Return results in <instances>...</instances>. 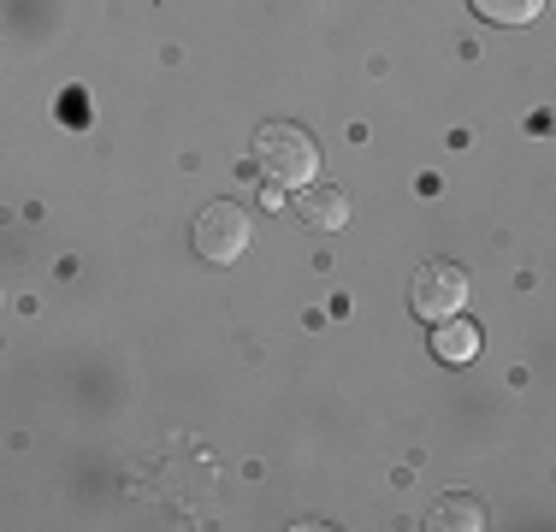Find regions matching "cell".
Here are the masks:
<instances>
[{"mask_svg": "<svg viewBox=\"0 0 556 532\" xmlns=\"http://www.w3.org/2000/svg\"><path fill=\"white\" fill-rule=\"evenodd\" d=\"M255 166L278 190H308L320 178V142L290 118H273V125L255 130Z\"/></svg>", "mask_w": 556, "mask_h": 532, "instance_id": "cell-1", "label": "cell"}, {"mask_svg": "<svg viewBox=\"0 0 556 532\" xmlns=\"http://www.w3.org/2000/svg\"><path fill=\"white\" fill-rule=\"evenodd\" d=\"M195 255L214 261V266H231L237 255L249 249V213L237 202H207L202 213H195Z\"/></svg>", "mask_w": 556, "mask_h": 532, "instance_id": "cell-2", "label": "cell"}, {"mask_svg": "<svg viewBox=\"0 0 556 532\" xmlns=\"http://www.w3.org/2000/svg\"><path fill=\"white\" fill-rule=\"evenodd\" d=\"M462 302H468V273H462L456 261H427V266H415L408 308H415L420 319H450V314H462Z\"/></svg>", "mask_w": 556, "mask_h": 532, "instance_id": "cell-3", "label": "cell"}, {"mask_svg": "<svg viewBox=\"0 0 556 532\" xmlns=\"http://www.w3.org/2000/svg\"><path fill=\"white\" fill-rule=\"evenodd\" d=\"M296 219L308 231H343L350 225V202H343V190H332V183H308V190H296Z\"/></svg>", "mask_w": 556, "mask_h": 532, "instance_id": "cell-4", "label": "cell"}, {"mask_svg": "<svg viewBox=\"0 0 556 532\" xmlns=\"http://www.w3.org/2000/svg\"><path fill=\"white\" fill-rule=\"evenodd\" d=\"M432 355H439L444 367H462V362H473L480 355V326L473 319H439V331H432Z\"/></svg>", "mask_w": 556, "mask_h": 532, "instance_id": "cell-5", "label": "cell"}, {"mask_svg": "<svg viewBox=\"0 0 556 532\" xmlns=\"http://www.w3.org/2000/svg\"><path fill=\"white\" fill-rule=\"evenodd\" d=\"M485 24H533L545 12V0H468Z\"/></svg>", "mask_w": 556, "mask_h": 532, "instance_id": "cell-6", "label": "cell"}, {"mask_svg": "<svg viewBox=\"0 0 556 532\" xmlns=\"http://www.w3.org/2000/svg\"><path fill=\"white\" fill-rule=\"evenodd\" d=\"M427 527H462V532H480L485 527V509L473 497H444L439 509H432V521Z\"/></svg>", "mask_w": 556, "mask_h": 532, "instance_id": "cell-7", "label": "cell"}]
</instances>
